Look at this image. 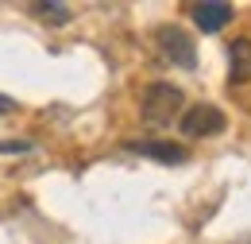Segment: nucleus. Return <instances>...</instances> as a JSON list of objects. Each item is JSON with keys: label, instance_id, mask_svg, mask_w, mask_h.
<instances>
[{"label": "nucleus", "instance_id": "obj_1", "mask_svg": "<svg viewBox=\"0 0 251 244\" xmlns=\"http://www.w3.org/2000/svg\"><path fill=\"white\" fill-rule=\"evenodd\" d=\"M182 113V90L170 82H155L143 93V121L151 128H170V121Z\"/></svg>", "mask_w": 251, "mask_h": 244}, {"label": "nucleus", "instance_id": "obj_2", "mask_svg": "<svg viewBox=\"0 0 251 244\" xmlns=\"http://www.w3.org/2000/svg\"><path fill=\"white\" fill-rule=\"evenodd\" d=\"M155 47L170 66H182V70H193V66H197V47H193V39H189L182 28H174V24H166V28L155 31Z\"/></svg>", "mask_w": 251, "mask_h": 244}, {"label": "nucleus", "instance_id": "obj_3", "mask_svg": "<svg viewBox=\"0 0 251 244\" xmlns=\"http://www.w3.org/2000/svg\"><path fill=\"white\" fill-rule=\"evenodd\" d=\"M182 136H189V140H205V136H220L224 132V113H220L217 105H193V109H186L182 113Z\"/></svg>", "mask_w": 251, "mask_h": 244}, {"label": "nucleus", "instance_id": "obj_4", "mask_svg": "<svg viewBox=\"0 0 251 244\" xmlns=\"http://www.w3.org/2000/svg\"><path fill=\"white\" fill-rule=\"evenodd\" d=\"M189 16H193V24L205 31V35H217V31L236 16V8H232V4H224V0H201V4H193V8H189Z\"/></svg>", "mask_w": 251, "mask_h": 244}, {"label": "nucleus", "instance_id": "obj_5", "mask_svg": "<svg viewBox=\"0 0 251 244\" xmlns=\"http://www.w3.org/2000/svg\"><path fill=\"white\" fill-rule=\"evenodd\" d=\"M127 148L135 155H147V159H158V163H186L189 155L182 144H170V140H127Z\"/></svg>", "mask_w": 251, "mask_h": 244}, {"label": "nucleus", "instance_id": "obj_6", "mask_svg": "<svg viewBox=\"0 0 251 244\" xmlns=\"http://www.w3.org/2000/svg\"><path fill=\"white\" fill-rule=\"evenodd\" d=\"M228 78L236 86H248L251 82V39H236L228 47Z\"/></svg>", "mask_w": 251, "mask_h": 244}, {"label": "nucleus", "instance_id": "obj_7", "mask_svg": "<svg viewBox=\"0 0 251 244\" xmlns=\"http://www.w3.org/2000/svg\"><path fill=\"white\" fill-rule=\"evenodd\" d=\"M31 16H39L43 24H54V28H66L74 12H70L66 4H58V0H35V4H31Z\"/></svg>", "mask_w": 251, "mask_h": 244}, {"label": "nucleus", "instance_id": "obj_8", "mask_svg": "<svg viewBox=\"0 0 251 244\" xmlns=\"http://www.w3.org/2000/svg\"><path fill=\"white\" fill-rule=\"evenodd\" d=\"M24 152H31V144H24V140H4L0 144V155H24Z\"/></svg>", "mask_w": 251, "mask_h": 244}, {"label": "nucleus", "instance_id": "obj_9", "mask_svg": "<svg viewBox=\"0 0 251 244\" xmlns=\"http://www.w3.org/2000/svg\"><path fill=\"white\" fill-rule=\"evenodd\" d=\"M8 113H16V101H12V97H4V93H0V117H8Z\"/></svg>", "mask_w": 251, "mask_h": 244}]
</instances>
